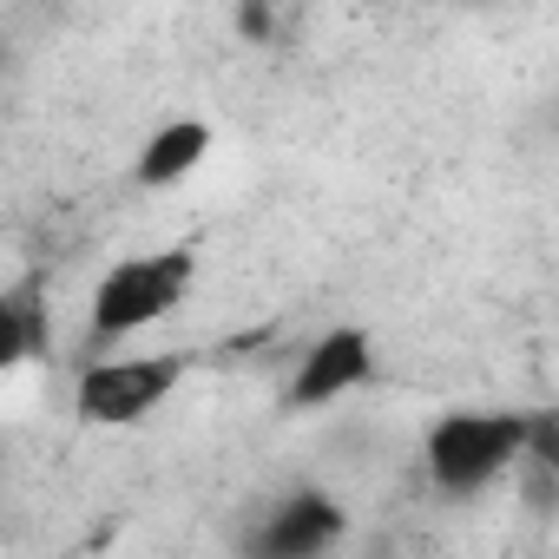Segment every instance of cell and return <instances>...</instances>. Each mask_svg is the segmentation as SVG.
I'll use <instances>...</instances> for the list:
<instances>
[{
  "label": "cell",
  "instance_id": "3",
  "mask_svg": "<svg viewBox=\"0 0 559 559\" xmlns=\"http://www.w3.org/2000/svg\"><path fill=\"white\" fill-rule=\"evenodd\" d=\"M185 382V356H106L80 376V421L93 428H126L145 421L171 389Z\"/></svg>",
  "mask_w": 559,
  "mask_h": 559
},
{
  "label": "cell",
  "instance_id": "7",
  "mask_svg": "<svg viewBox=\"0 0 559 559\" xmlns=\"http://www.w3.org/2000/svg\"><path fill=\"white\" fill-rule=\"evenodd\" d=\"M520 467H526V500H533L539 513H546V507H559V408L526 415Z\"/></svg>",
  "mask_w": 559,
  "mask_h": 559
},
{
  "label": "cell",
  "instance_id": "6",
  "mask_svg": "<svg viewBox=\"0 0 559 559\" xmlns=\"http://www.w3.org/2000/svg\"><path fill=\"white\" fill-rule=\"evenodd\" d=\"M211 152V126L204 119H171V126H158L152 139H145V152H139V185L145 191H158V185H178V178H191L198 171V158Z\"/></svg>",
  "mask_w": 559,
  "mask_h": 559
},
{
  "label": "cell",
  "instance_id": "5",
  "mask_svg": "<svg viewBox=\"0 0 559 559\" xmlns=\"http://www.w3.org/2000/svg\"><path fill=\"white\" fill-rule=\"evenodd\" d=\"M369 376H376L369 336H362V330H330V336L304 356V369H297V382H290V408H323V402L362 389Z\"/></svg>",
  "mask_w": 559,
  "mask_h": 559
},
{
  "label": "cell",
  "instance_id": "2",
  "mask_svg": "<svg viewBox=\"0 0 559 559\" xmlns=\"http://www.w3.org/2000/svg\"><path fill=\"white\" fill-rule=\"evenodd\" d=\"M520 448H526V415H441L428 428L421 461L441 493H480L507 467H520Z\"/></svg>",
  "mask_w": 559,
  "mask_h": 559
},
{
  "label": "cell",
  "instance_id": "1",
  "mask_svg": "<svg viewBox=\"0 0 559 559\" xmlns=\"http://www.w3.org/2000/svg\"><path fill=\"white\" fill-rule=\"evenodd\" d=\"M191 276H198V257L185 243L112 263L99 276V290H93V343H126V336L165 323L191 297Z\"/></svg>",
  "mask_w": 559,
  "mask_h": 559
},
{
  "label": "cell",
  "instance_id": "4",
  "mask_svg": "<svg viewBox=\"0 0 559 559\" xmlns=\"http://www.w3.org/2000/svg\"><path fill=\"white\" fill-rule=\"evenodd\" d=\"M343 539V507L323 493V487H304L290 500H276L263 513V526L250 533V552H270V559H310L323 546Z\"/></svg>",
  "mask_w": 559,
  "mask_h": 559
},
{
  "label": "cell",
  "instance_id": "9",
  "mask_svg": "<svg viewBox=\"0 0 559 559\" xmlns=\"http://www.w3.org/2000/svg\"><path fill=\"white\" fill-rule=\"evenodd\" d=\"M243 34H250V40L270 34V0H243Z\"/></svg>",
  "mask_w": 559,
  "mask_h": 559
},
{
  "label": "cell",
  "instance_id": "8",
  "mask_svg": "<svg viewBox=\"0 0 559 559\" xmlns=\"http://www.w3.org/2000/svg\"><path fill=\"white\" fill-rule=\"evenodd\" d=\"M34 349H40V317H34L27 297H8V304H0V356L27 362Z\"/></svg>",
  "mask_w": 559,
  "mask_h": 559
}]
</instances>
